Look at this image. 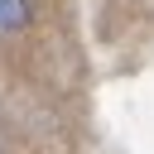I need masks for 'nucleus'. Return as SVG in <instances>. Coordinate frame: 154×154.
<instances>
[{
  "instance_id": "obj_1",
  "label": "nucleus",
  "mask_w": 154,
  "mask_h": 154,
  "mask_svg": "<svg viewBox=\"0 0 154 154\" xmlns=\"http://www.w3.org/2000/svg\"><path fill=\"white\" fill-rule=\"evenodd\" d=\"M29 24V0H0V34H19Z\"/></svg>"
}]
</instances>
